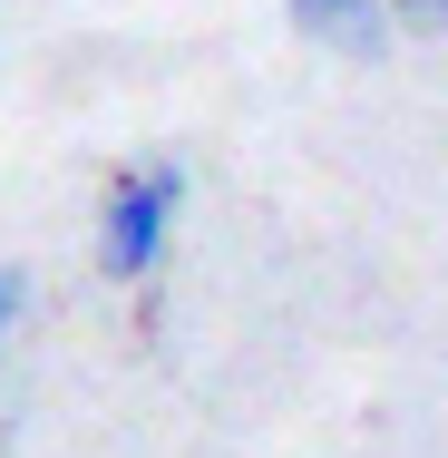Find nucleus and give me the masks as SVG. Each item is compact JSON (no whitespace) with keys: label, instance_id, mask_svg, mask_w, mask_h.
<instances>
[{"label":"nucleus","instance_id":"nucleus-3","mask_svg":"<svg viewBox=\"0 0 448 458\" xmlns=\"http://www.w3.org/2000/svg\"><path fill=\"white\" fill-rule=\"evenodd\" d=\"M390 30L400 39H448V0H390Z\"/></svg>","mask_w":448,"mask_h":458},{"label":"nucleus","instance_id":"nucleus-4","mask_svg":"<svg viewBox=\"0 0 448 458\" xmlns=\"http://www.w3.org/2000/svg\"><path fill=\"white\" fill-rule=\"evenodd\" d=\"M20 312H30V274H20V264H0V342L20 332Z\"/></svg>","mask_w":448,"mask_h":458},{"label":"nucleus","instance_id":"nucleus-2","mask_svg":"<svg viewBox=\"0 0 448 458\" xmlns=\"http://www.w3.org/2000/svg\"><path fill=\"white\" fill-rule=\"evenodd\" d=\"M283 10H292V30H302L312 49H332V59H351V69H380V59L400 49L390 0H283Z\"/></svg>","mask_w":448,"mask_h":458},{"label":"nucleus","instance_id":"nucleus-1","mask_svg":"<svg viewBox=\"0 0 448 458\" xmlns=\"http://www.w3.org/2000/svg\"><path fill=\"white\" fill-rule=\"evenodd\" d=\"M176 225H185V166H176V157H137V166H117L107 195H97V274L147 293V283L166 274Z\"/></svg>","mask_w":448,"mask_h":458}]
</instances>
